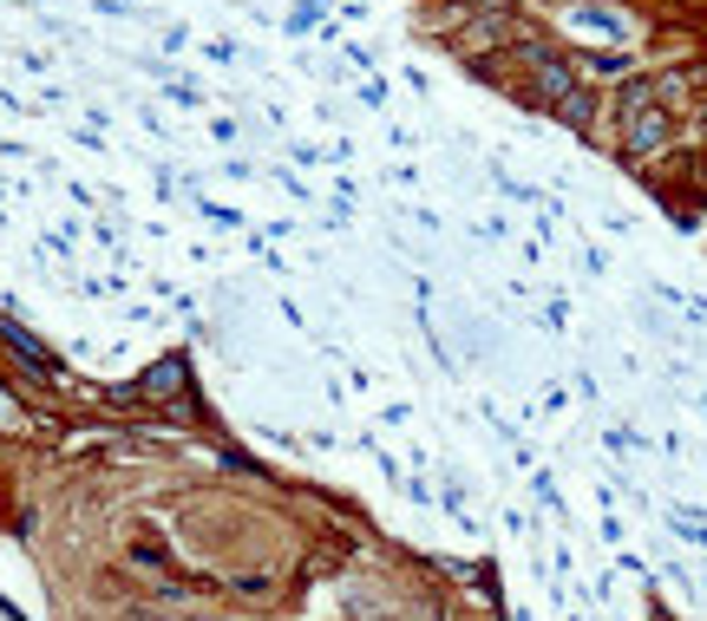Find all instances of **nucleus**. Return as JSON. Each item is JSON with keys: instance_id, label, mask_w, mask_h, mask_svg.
<instances>
[{"instance_id": "nucleus-1", "label": "nucleus", "mask_w": 707, "mask_h": 621, "mask_svg": "<svg viewBox=\"0 0 707 621\" xmlns=\"http://www.w3.org/2000/svg\"><path fill=\"white\" fill-rule=\"evenodd\" d=\"M524 60H531V72H537V85H544V99H557V105H564L570 92H576V85H570V72L557 66L551 53H537V46H524Z\"/></svg>"}, {"instance_id": "nucleus-5", "label": "nucleus", "mask_w": 707, "mask_h": 621, "mask_svg": "<svg viewBox=\"0 0 707 621\" xmlns=\"http://www.w3.org/2000/svg\"><path fill=\"white\" fill-rule=\"evenodd\" d=\"M564 118H570V125H590V92H570V99H564Z\"/></svg>"}, {"instance_id": "nucleus-3", "label": "nucleus", "mask_w": 707, "mask_h": 621, "mask_svg": "<svg viewBox=\"0 0 707 621\" xmlns=\"http://www.w3.org/2000/svg\"><path fill=\"white\" fill-rule=\"evenodd\" d=\"M668 138V112H629V151H655V144Z\"/></svg>"}, {"instance_id": "nucleus-4", "label": "nucleus", "mask_w": 707, "mask_h": 621, "mask_svg": "<svg viewBox=\"0 0 707 621\" xmlns=\"http://www.w3.org/2000/svg\"><path fill=\"white\" fill-rule=\"evenodd\" d=\"M184 386H191V366H184V360L171 353V360H157V366L144 373V386H139V393H184Z\"/></svg>"}, {"instance_id": "nucleus-2", "label": "nucleus", "mask_w": 707, "mask_h": 621, "mask_svg": "<svg viewBox=\"0 0 707 621\" xmlns=\"http://www.w3.org/2000/svg\"><path fill=\"white\" fill-rule=\"evenodd\" d=\"M0 341L13 346V353H20V360H27V366H40V373H53V353H47V346L33 341V334H27V328H20V321H7V314H0Z\"/></svg>"}]
</instances>
